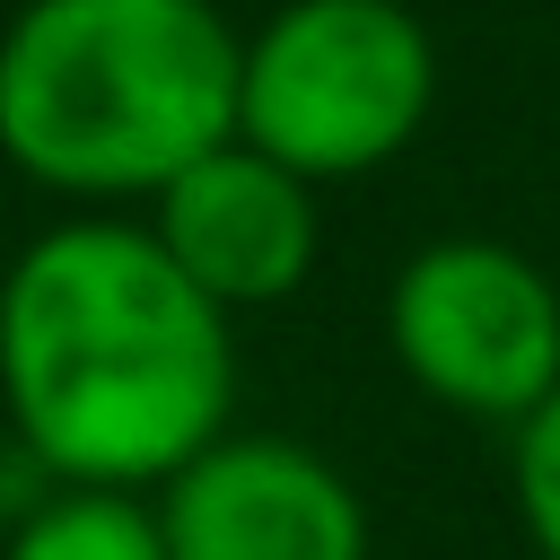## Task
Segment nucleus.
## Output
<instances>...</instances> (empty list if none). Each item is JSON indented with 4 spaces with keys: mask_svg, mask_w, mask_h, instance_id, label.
Returning a JSON list of instances; mask_svg holds the SVG:
<instances>
[{
    "mask_svg": "<svg viewBox=\"0 0 560 560\" xmlns=\"http://www.w3.org/2000/svg\"><path fill=\"white\" fill-rule=\"evenodd\" d=\"M0 420L44 481L166 490L236 429V315L149 219L70 210L0 271Z\"/></svg>",
    "mask_w": 560,
    "mask_h": 560,
    "instance_id": "1",
    "label": "nucleus"
},
{
    "mask_svg": "<svg viewBox=\"0 0 560 560\" xmlns=\"http://www.w3.org/2000/svg\"><path fill=\"white\" fill-rule=\"evenodd\" d=\"M245 35L219 0H18L0 26V158L70 201H158L236 131Z\"/></svg>",
    "mask_w": 560,
    "mask_h": 560,
    "instance_id": "2",
    "label": "nucleus"
},
{
    "mask_svg": "<svg viewBox=\"0 0 560 560\" xmlns=\"http://www.w3.org/2000/svg\"><path fill=\"white\" fill-rule=\"evenodd\" d=\"M315 192L324 184H306L298 166H280L271 149L228 131L149 201V236L175 254V271L201 298H219L228 315H254V306H280L306 289V271L324 254Z\"/></svg>",
    "mask_w": 560,
    "mask_h": 560,
    "instance_id": "6",
    "label": "nucleus"
},
{
    "mask_svg": "<svg viewBox=\"0 0 560 560\" xmlns=\"http://www.w3.org/2000/svg\"><path fill=\"white\" fill-rule=\"evenodd\" d=\"M385 350L438 411L516 429L560 385V280L499 236H429L385 289Z\"/></svg>",
    "mask_w": 560,
    "mask_h": 560,
    "instance_id": "4",
    "label": "nucleus"
},
{
    "mask_svg": "<svg viewBox=\"0 0 560 560\" xmlns=\"http://www.w3.org/2000/svg\"><path fill=\"white\" fill-rule=\"evenodd\" d=\"M0 560H175L149 490H96L52 481V499H26L0 534Z\"/></svg>",
    "mask_w": 560,
    "mask_h": 560,
    "instance_id": "7",
    "label": "nucleus"
},
{
    "mask_svg": "<svg viewBox=\"0 0 560 560\" xmlns=\"http://www.w3.org/2000/svg\"><path fill=\"white\" fill-rule=\"evenodd\" d=\"M438 105V44L402 0H280L245 35L236 131L306 184L394 166Z\"/></svg>",
    "mask_w": 560,
    "mask_h": 560,
    "instance_id": "3",
    "label": "nucleus"
},
{
    "mask_svg": "<svg viewBox=\"0 0 560 560\" xmlns=\"http://www.w3.org/2000/svg\"><path fill=\"white\" fill-rule=\"evenodd\" d=\"M158 499L175 560H368L359 481L280 429L210 438Z\"/></svg>",
    "mask_w": 560,
    "mask_h": 560,
    "instance_id": "5",
    "label": "nucleus"
},
{
    "mask_svg": "<svg viewBox=\"0 0 560 560\" xmlns=\"http://www.w3.org/2000/svg\"><path fill=\"white\" fill-rule=\"evenodd\" d=\"M508 490H516V525H525L534 560H560V385L516 420Z\"/></svg>",
    "mask_w": 560,
    "mask_h": 560,
    "instance_id": "8",
    "label": "nucleus"
}]
</instances>
